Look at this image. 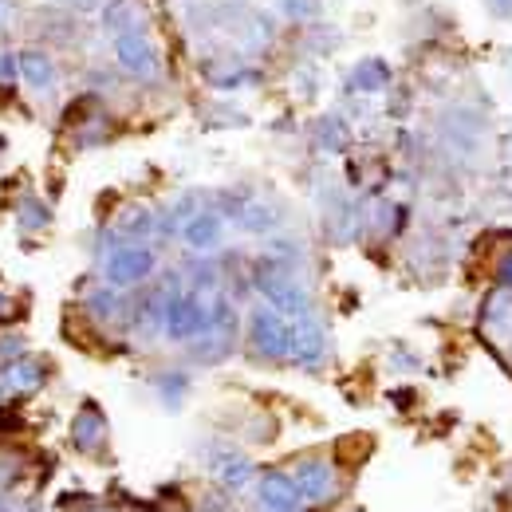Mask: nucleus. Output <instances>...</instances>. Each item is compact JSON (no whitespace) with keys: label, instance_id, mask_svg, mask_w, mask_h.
<instances>
[{"label":"nucleus","instance_id":"obj_1","mask_svg":"<svg viewBox=\"0 0 512 512\" xmlns=\"http://www.w3.org/2000/svg\"><path fill=\"white\" fill-rule=\"evenodd\" d=\"M256 288H260V296H264L276 312H284V316H292V320H300V316L312 312L308 292H304V288L296 284V276H288L280 264H264V268L256 272Z\"/></svg>","mask_w":512,"mask_h":512},{"label":"nucleus","instance_id":"obj_2","mask_svg":"<svg viewBox=\"0 0 512 512\" xmlns=\"http://www.w3.org/2000/svg\"><path fill=\"white\" fill-rule=\"evenodd\" d=\"M162 331L166 339L174 343H190V339H201L209 331V304L201 296H170L166 308H162Z\"/></svg>","mask_w":512,"mask_h":512},{"label":"nucleus","instance_id":"obj_3","mask_svg":"<svg viewBox=\"0 0 512 512\" xmlns=\"http://www.w3.org/2000/svg\"><path fill=\"white\" fill-rule=\"evenodd\" d=\"M249 343H253L260 359H288L292 355V323L284 320V312H276L272 304L256 308L249 316Z\"/></svg>","mask_w":512,"mask_h":512},{"label":"nucleus","instance_id":"obj_4","mask_svg":"<svg viewBox=\"0 0 512 512\" xmlns=\"http://www.w3.org/2000/svg\"><path fill=\"white\" fill-rule=\"evenodd\" d=\"M154 249H146V245H123V249H115V253L107 256V264H103V276H107V284L111 288H134V284H142V280H150V272H154Z\"/></svg>","mask_w":512,"mask_h":512},{"label":"nucleus","instance_id":"obj_5","mask_svg":"<svg viewBox=\"0 0 512 512\" xmlns=\"http://www.w3.org/2000/svg\"><path fill=\"white\" fill-rule=\"evenodd\" d=\"M115 60L123 71L130 75H138V79H154L158 75V52H154V44L142 36V32H123V36H115Z\"/></svg>","mask_w":512,"mask_h":512},{"label":"nucleus","instance_id":"obj_6","mask_svg":"<svg viewBox=\"0 0 512 512\" xmlns=\"http://www.w3.org/2000/svg\"><path fill=\"white\" fill-rule=\"evenodd\" d=\"M221 237H225V217L213 213V209H197L182 225V241L190 245L193 253H213L221 245Z\"/></svg>","mask_w":512,"mask_h":512},{"label":"nucleus","instance_id":"obj_7","mask_svg":"<svg viewBox=\"0 0 512 512\" xmlns=\"http://www.w3.org/2000/svg\"><path fill=\"white\" fill-rule=\"evenodd\" d=\"M260 505H264V512H300L304 493L296 489V481L288 473H264L260 477Z\"/></svg>","mask_w":512,"mask_h":512},{"label":"nucleus","instance_id":"obj_8","mask_svg":"<svg viewBox=\"0 0 512 512\" xmlns=\"http://www.w3.org/2000/svg\"><path fill=\"white\" fill-rule=\"evenodd\" d=\"M292 481H296V489L304 493V501L320 505V501L331 497V489H335V469H331L327 461H320V457H312V461H300V465H296Z\"/></svg>","mask_w":512,"mask_h":512},{"label":"nucleus","instance_id":"obj_9","mask_svg":"<svg viewBox=\"0 0 512 512\" xmlns=\"http://www.w3.org/2000/svg\"><path fill=\"white\" fill-rule=\"evenodd\" d=\"M323 351H327L323 327L312 320V316H300V320L292 323V355H288V359H296V363H304V367H316L323 359Z\"/></svg>","mask_w":512,"mask_h":512},{"label":"nucleus","instance_id":"obj_10","mask_svg":"<svg viewBox=\"0 0 512 512\" xmlns=\"http://www.w3.org/2000/svg\"><path fill=\"white\" fill-rule=\"evenodd\" d=\"M16 60H20V79H24L32 91H52V87H56V64H52L48 52L28 48V52H20Z\"/></svg>","mask_w":512,"mask_h":512},{"label":"nucleus","instance_id":"obj_11","mask_svg":"<svg viewBox=\"0 0 512 512\" xmlns=\"http://www.w3.org/2000/svg\"><path fill=\"white\" fill-rule=\"evenodd\" d=\"M71 438H75V446L79 449H99L103 446V438H107V418L95 410V406H83L79 414H75V426H71Z\"/></svg>","mask_w":512,"mask_h":512},{"label":"nucleus","instance_id":"obj_12","mask_svg":"<svg viewBox=\"0 0 512 512\" xmlns=\"http://www.w3.org/2000/svg\"><path fill=\"white\" fill-rule=\"evenodd\" d=\"M44 383V367L36 359H16L8 371H4V390L8 394H28Z\"/></svg>","mask_w":512,"mask_h":512},{"label":"nucleus","instance_id":"obj_13","mask_svg":"<svg viewBox=\"0 0 512 512\" xmlns=\"http://www.w3.org/2000/svg\"><path fill=\"white\" fill-rule=\"evenodd\" d=\"M217 481L229 485V489H245V485L253 481V465H249V457H241V453H225V457H217Z\"/></svg>","mask_w":512,"mask_h":512},{"label":"nucleus","instance_id":"obj_14","mask_svg":"<svg viewBox=\"0 0 512 512\" xmlns=\"http://www.w3.org/2000/svg\"><path fill=\"white\" fill-rule=\"evenodd\" d=\"M237 225H241L245 233H268V229L276 225V209L264 205V201H249V205L237 213Z\"/></svg>","mask_w":512,"mask_h":512},{"label":"nucleus","instance_id":"obj_15","mask_svg":"<svg viewBox=\"0 0 512 512\" xmlns=\"http://www.w3.org/2000/svg\"><path fill=\"white\" fill-rule=\"evenodd\" d=\"M130 24H134V8H130V0H107V4H103V28H107L111 36L130 32Z\"/></svg>","mask_w":512,"mask_h":512},{"label":"nucleus","instance_id":"obj_16","mask_svg":"<svg viewBox=\"0 0 512 512\" xmlns=\"http://www.w3.org/2000/svg\"><path fill=\"white\" fill-rule=\"evenodd\" d=\"M386 79H390V67L383 64V60H363V64L355 67V87L359 91H383Z\"/></svg>","mask_w":512,"mask_h":512},{"label":"nucleus","instance_id":"obj_17","mask_svg":"<svg viewBox=\"0 0 512 512\" xmlns=\"http://www.w3.org/2000/svg\"><path fill=\"white\" fill-rule=\"evenodd\" d=\"M119 229H123L127 237H142V233H150V229H154V217H150L146 209H130L127 221H123Z\"/></svg>","mask_w":512,"mask_h":512},{"label":"nucleus","instance_id":"obj_18","mask_svg":"<svg viewBox=\"0 0 512 512\" xmlns=\"http://www.w3.org/2000/svg\"><path fill=\"white\" fill-rule=\"evenodd\" d=\"M20 213H24L20 221H24L28 229H36V225H44V221H48V209H40L36 201H24V209H20Z\"/></svg>","mask_w":512,"mask_h":512},{"label":"nucleus","instance_id":"obj_19","mask_svg":"<svg viewBox=\"0 0 512 512\" xmlns=\"http://www.w3.org/2000/svg\"><path fill=\"white\" fill-rule=\"evenodd\" d=\"M497 280H501V288H509V292H512V253L501 260V268H497Z\"/></svg>","mask_w":512,"mask_h":512},{"label":"nucleus","instance_id":"obj_20","mask_svg":"<svg viewBox=\"0 0 512 512\" xmlns=\"http://www.w3.org/2000/svg\"><path fill=\"white\" fill-rule=\"evenodd\" d=\"M489 8H493L497 16H512V0H489Z\"/></svg>","mask_w":512,"mask_h":512},{"label":"nucleus","instance_id":"obj_21","mask_svg":"<svg viewBox=\"0 0 512 512\" xmlns=\"http://www.w3.org/2000/svg\"><path fill=\"white\" fill-rule=\"evenodd\" d=\"M0 316H8V300L4 296H0Z\"/></svg>","mask_w":512,"mask_h":512}]
</instances>
